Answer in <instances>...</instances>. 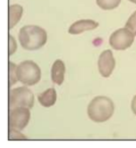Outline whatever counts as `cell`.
Listing matches in <instances>:
<instances>
[{"label":"cell","mask_w":136,"mask_h":148,"mask_svg":"<svg viewBox=\"0 0 136 148\" xmlns=\"http://www.w3.org/2000/svg\"><path fill=\"white\" fill-rule=\"evenodd\" d=\"M135 35L126 28L117 29L109 37V45L115 50H125L129 48L134 41Z\"/></svg>","instance_id":"5"},{"label":"cell","mask_w":136,"mask_h":148,"mask_svg":"<svg viewBox=\"0 0 136 148\" xmlns=\"http://www.w3.org/2000/svg\"><path fill=\"white\" fill-rule=\"evenodd\" d=\"M35 97L32 91L27 87H20L14 88L9 94L10 109L16 107H26L31 109L34 106Z\"/></svg>","instance_id":"4"},{"label":"cell","mask_w":136,"mask_h":148,"mask_svg":"<svg viewBox=\"0 0 136 148\" xmlns=\"http://www.w3.org/2000/svg\"><path fill=\"white\" fill-rule=\"evenodd\" d=\"M115 105L112 100L107 97H96L87 107V114L91 121L101 123L109 121L114 113Z\"/></svg>","instance_id":"2"},{"label":"cell","mask_w":136,"mask_h":148,"mask_svg":"<svg viewBox=\"0 0 136 148\" xmlns=\"http://www.w3.org/2000/svg\"><path fill=\"white\" fill-rule=\"evenodd\" d=\"M16 48H17V46H16V42L14 38L11 35H9V56H12L15 52Z\"/></svg>","instance_id":"16"},{"label":"cell","mask_w":136,"mask_h":148,"mask_svg":"<svg viewBox=\"0 0 136 148\" xmlns=\"http://www.w3.org/2000/svg\"><path fill=\"white\" fill-rule=\"evenodd\" d=\"M125 28L136 35V11L129 17L127 22L125 23Z\"/></svg>","instance_id":"14"},{"label":"cell","mask_w":136,"mask_h":148,"mask_svg":"<svg viewBox=\"0 0 136 148\" xmlns=\"http://www.w3.org/2000/svg\"><path fill=\"white\" fill-rule=\"evenodd\" d=\"M99 26V23L93 20H79L70 25L69 29V33L72 35H78L84 31L95 29Z\"/></svg>","instance_id":"8"},{"label":"cell","mask_w":136,"mask_h":148,"mask_svg":"<svg viewBox=\"0 0 136 148\" xmlns=\"http://www.w3.org/2000/svg\"><path fill=\"white\" fill-rule=\"evenodd\" d=\"M23 8L20 5H11L9 6V29H13L22 16Z\"/></svg>","instance_id":"11"},{"label":"cell","mask_w":136,"mask_h":148,"mask_svg":"<svg viewBox=\"0 0 136 148\" xmlns=\"http://www.w3.org/2000/svg\"><path fill=\"white\" fill-rule=\"evenodd\" d=\"M115 66H116V61L113 56L111 50L103 51L98 60V69L101 75L104 78H109L113 72Z\"/></svg>","instance_id":"7"},{"label":"cell","mask_w":136,"mask_h":148,"mask_svg":"<svg viewBox=\"0 0 136 148\" xmlns=\"http://www.w3.org/2000/svg\"><path fill=\"white\" fill-rule=\"evenodd\" d=\"M131 3H133V4H136V0H128Z\"/></svg>","instance_id":"18"},{"label":"cell","mask_w":136,"mask_h":148,"mask_svg":"<svg viewBox=\"0 0 136 148\" xmlns=\"http://www.w3.org/2000/svg\"><path fill=\"white\" fill-rule=\"evenodd\" d=\"M30 119V112L26 107H16L10 109L9 112V128L18 130H24Z\"/></svg>","instance_id":"6"},{"label":"cell","mask_w":136,"mask_h":148,"mask_svg":"<svg viewBox=\"0 0 136 148\" xmlns=\"http://www.w3.org/2000/svg\"><path fill=\"white\" fill-rule=\"evenodd\" d=\"M66 71V67L64 62L61 60H56L51 70L52 80L57 85H61L64 81V75Z\"/></svg>","instance_id":"9"},{"label":"cell","mask_w":136,"mask_h":148,"mask_svg":"<svg viewBox=\"0 0 136 148\" xmlns=\"http://www.w3.org/2000/svg\"><path fill=\"white\" fill-rule=\"evenodd\" d=\"M121 3V0H96L97 5L102 10H113Z\"/></svg>","instance_id":"12"},{"label":"cell","mask_w":136,"mask_h":148,"mask_svg":"<svg viewBox=\"0 0 136 148\" xmlns=\"http://www.w3.org/2000/svg\"><path fill=\"white\" fill-rule=\"evenodd\" d=\"M19 41L25 50L34 51L44 47L47 41L46 31L37 25H26L20 29Z\"/></svg>","instance_id":"1"},{"label":"cell","mask_w":136,"mask_h":148,"mask_svg":"<svg viewBox=\"0 0 136 148\" xmlns=\"http://www.w3.org/2000/svg\"><path fill=\"white\" fill-rule=\"evenodd\" d=\"M17 78L25 86H34L41 79V70L33 61H23L17 65Z\"/></svg>","instance_id":"3"},{"label":"cell","mask_w":136,"mask_h":148,"mask_svg":"<svg viewBox=\"0 0 136 148\" xmlns=\"http://www.w3.org/2000/svg\"><path fill=\"white\" fill-rule=\"evenodd\" d=\"M20 130L9 128V140H23L26 139V136L23 134L20 133Z\"/></svg>","instance_id":"15"},{"label":"cell","mask_w":136,"mask_h":148,"mask_svg":"<svg viewBox=\"0 0 136 148\" xmlns=\"http://www.w3.org/2000/svg\"><path fill=\"white\" fill-rule=\"evenodd\" d=\"M56 91L54 88H51L44 91L43 93H41L38 95L37 99L39 103L44 107H51L56 102Z\"/></svg>","instance_id":"10"},{"label":"cell","mask_w":136,"mask_h":148,"mask_svg":"<svg viewBox=\"0 0 136 148\" xmlns=\"http://www.w3.org/2000/svg\"><path fill=\"white\" fill-rule=\"evenodd\" d=\"M16 71L17 65L12 62H9V87H12L18 81Z\"/></svg>","instance_id":"13"},{"label":"cell","mask_w":136,"mask_h":148,"mask_svg":"<svg viewBox=\"0 0 136 148\" xmlns=\"http://www.w3.org/2000/svg\"><path fill=\"white\" fill-rule=\"evenodd\" d=\"M131 108H132V111H133V114L136 115V96H134L133 98V100H132Z\"/></svg>","instance_id":"17"}]
</instances>
